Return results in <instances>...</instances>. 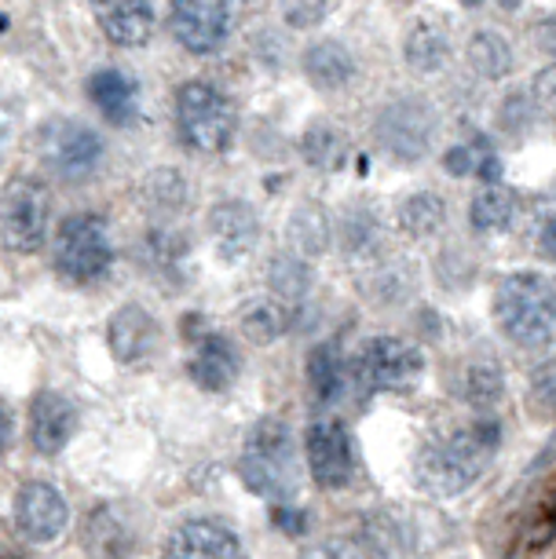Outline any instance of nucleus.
<instances>
[{
	"instance_id": "obj_43",
	"label": "nucleus",
	"mask_w": 556,
	"mask_h": 559,
	"mask_svg": "<svg viewBox=\"0 0 556 559\" xmlns=\"http://www.w3.org/2000/svg\"><path fill=\"white\" fill-rule=\"evenodd\" d=\"M12 439H15V414H12V406L0 399V453H8Z\"/></svg>"
},
{
	"instance_id": "obj_15",
	"label": "nucleus",
	"mask_w": 556,
	"mask_h": 559,
	"mask_svg": "<svg viewBox=\"0 0 556 559\" xmlns=\"http://www.w3.org/2000/svg\"><path fill=\"white\" fill-rule=\"evenodd\" d=\"M191 341V358H187V373H191V381L202 388V392H227L230 384L238 381V373H242V358H238V347L227 341L224 333H194L187 336Z\"/></svg>"
},
{
	"instance_id": "obj_24",
	"label": "nucleus",
	"mask_w": 556,
	"mask_h": 559,
	"mask_svg": "<svg viewBox=\"0 0 556 559\" xmlns=\"http://www.w3.org/2000/svg\"><path fill=\"white\" fill-rule=\"evenodd\" d=\"M140 202L154 219H180L194 202V187L180 168H154L140 183Z\"/></svg>"
},
{
	"instance_id": "obj_21",
	"label": "nucleus",
	"mask_w": 556,
	"mask_h": 559,
	"mask_svg": "<svg viewBox=\"0 0 556 559\" xmlns=\"http://www.w3.org/2000/svg\"><path fill=\"white\" fill-rule=\"evenodd\" d=\"M99 29L118 48H143L154 37L151 0H96Z\"/></svg>"
},
{
	"instance_id": "obj_38",
	"label": "nucleus",
	"mask_w": 556,
	"mask_h": 559,
	"mask_svg": "<svg viewBox=\"0 0 556 559\" xmlns=\"http://www.w3.org/2000/svg\"><path fill=\"white\" fill-rule=\"evenodd\" d=\"M300 559H366V552L359 545L344 542V537H338V542H315L300 552Z\"/></svg>"
},
{
	"instance_id": "obj_13",
	"label": "nucleus",
	"mask_w": 556,
	"mask_h": 559,
	"mask_svg": "<svg viewBox=\"0 0 556 559\" xmlns=\"http://www.w3.org/2000/svg\"><path fill=\"white\" fill-rule=\"evenodd\" d=\"M67 520H70V509L62 501V493L51 487V483H26L15 498V526L26 542H37V545H48L67 531Z\"/></svg>"
},
{
	"instance_id": "obj_7",
	"label": "nucleus",
	"mask_w": 556,
	"mask_h": 559,
	"mask_svg": "<svg viewBox=\"0 0 556 559\" xmlns=\"http://www.w3.org/2000/svg\"><path fill=\"white\" fill-rule=\"evenodd\" d=\"M51 194L34 176H15L0 191V238L19 257H34L48 238Z\"/></svg>"
},
{
	"instance_id": "obj_23",
	"label": "nucleus",
	"mask_w": 556,
	"mask_h": 559,
	"mask_svg": "<svg viewBox=\"0 0 556 559\" xmlns=\"http://www.w3.org/2000/svg\"><path fill=\"white\" fill-rule=\"evenodd\" d=\"M403 59L406 67L422 78H436L450 67L454 59V40H450V29L439 23V19H422L403 40Z\"/></svg>"
},
{
	"instance_id": "obj_45",
	"label": "nucleus",
	"mask_w": 556,
	"mask_h": 559,
	"mask_svg": "<svg viewBox=\"0 0 556 559\" xmlns=\"http://www.w3.org/2000/svg\"><path fill=\"white\" fill-rule=\"evenodd\" d=\"M501 8H520V0H501Z\"/></svg>"
},
{
	"instance_id": "obj_40",
	"label": "nucleus",
	"mask_w": 556,
	"mask_h": 559,
	"mask_svg": "<svg viewBox=\"0 0 556 559\" xmlns=\"http://www.w3.org/2000/svg\"><path fill=\"white\" fill-rule=\"evenodd\" d=\"M476 165H480V154L472 151V146H450L443 154V168L450 176H469V173H476Z\"/></svg>"
},
{
	"instance_id": "obj_22",
	"label": "nucleus",
	"mask_w": 556,
	"mask_h": 559,
	"mask_svg": "<svg viewBox=\"0 0 556 559\" xmlns=\"http://www.w3.org/2000/svg\"><path fill=\"white\" fill-rule=\"evenodd\" d=\"M333 238H338V246L348 260H374L385 246L381 216L363 202L344 205L341 216L333 219Z\"/></svg>"
},
{
	"instance_id": "obj_37",
	"label": "nucleus",
	"mask_w": 556,
	"mask_h": 559,
	"mask_svg": "<svg viewBox=\"0 0 556 559\" xmlns=\"http://www.w3.org/2000/svg\"><path fill=\"white\" fill-rule=\"evenodd\" d=\"M279 12H282V23L304 34V29H315V26L327 23L330 0H282Z\"/></svg>"
},
{
	"instance_id": "obj_47",
	"label": "nucleus",
	"mask_w": 556,
	"mask_h": 559,
	"mask_svg": "<svg viewBox=\"0 0 556 559\" xmlns=\"http://www.w3.org/2000/svg\"><path fill=\"white\" fill-rule=\"evenodd\" d=\"M227 4H253V0H227Z\"/></svg>"
},
{
	"instance_id": "obj_18",
	"label": "nucleus",
	"mask_w": 556,
	"mask_h": 559,
	"mask_svg": "<svg viewBox=\"0 0 556 559\" xmlns=\"http://www.w3.org/2000/svg\"><path fill=\"white\" fill-rule=\"evenodd\" d=\"M78 431V409L59 392H37L29 403V442L40 457H59Z\"/></svg>"
},
{
	"instance_id": "obj_3",
	"label": "nucleus",
	"mask_w": 556,
	"mask_h": 559,
	"mask_svg": "<svg viewBox=\"0 0 556 559\" xmlns=\"http://www.w3.org/2000/svg\"><path fill=\"white\" fill-rule=\"evenodd\" d=\"M242 483L253 493L268 501H286L297 490L300 479V461H297V442L286 420L264 417L257 420L253 431L246 436L242 461H238Z\"/></svg>"
},
{
	"instance_id": "obj_41",
	"label": "nucleus",
	"mask_w": 556,
	"mask_h": 559,
	"mask_svg": "<svg viewBox=\"0 0 556 559\" xmlns=\"http://www.w3.org/2000/svg\"><path fill=\"white\" fill-rule=\"evenodd\" d=\"M531 392H534V403L542 399V417L553 414V362L542 366V384L531 381Z\"/></svg>"
},
{
	"instance_id": "obj_19",
	"label": "nucleus",
	"mask_w": 556,
	"mask_h": 559,
	"mask_svg": "<svg viewBox=\"0 0 556 559\" xmlns=\"http://www.w3.org/2000/svg\"><path fill=\"white\" fill-rule=\"evenodd\" d=\"M81 548L88 559H129L135 548L132 520L118 504H96L81 523Z\"/></svg>"
},
{
	"instance_id": "obj_2",
	"label": "nucleus",
	"mask_w": 556,
	"mask_h": 559,
	"mask_svg": "<svg viewBox=\"0 0 556 559\" xmlns=\"http://www.w3.org/2000/svg\"><path fill=\"white\" fill-rule=\"evenodd\" d=\"M495 322L517 347L539 352L556 333V293L542 271H512L495 289Z\"/></svg>"
},
{
	"instance_id": "obj_16",
	"label": "nucleus",
	"mask_w": 556,
	"mask_h": 559,
	"mask_svg": "<svg viewBox=\"0 0 556 559\" xmlns=\"http://www.w3.org/2000/svg\"><path fill=\"white\" fill-rule=\"evenodd\" d=\"M165 559H249L242 537L216 520H187L173 531Z\"/></svg>"
},
{
	"instance_id": "obj_27",
	"label": "nucleus",
	"mask_w": 556,
	"mask_h": 559,
	"mask_svg": "<svg viewBox=\"0 0 556 559\" xmlns=\"http://www.w3.org/2000/svg\"><path fill=\"white\" fill-rule=\"evenodd\" d=\"M242 333L253 344H275L293 330V308L289 300L275 297V293H264V297H253L242 304Z\"/></svg>"
},
{
	"instance_id": "obj_5",
	"label": "nucleus",
	"mask_w": 556,
	"mask_h": 559,
	"mask_svg": "<svg viewBox=\"0 0 556 559\" xmlns=\"http://www.w3.org/2000/svg\"><path fill=\"white\" fill-rule=\"evenodd\" d=\"M439 140V110L422 92H400L385 99L374 118V143L400 165H417L433 154Z\"/></svg>"
},
{
	"instance_id": "obj_1",
	"label": "nucleus",
	"mask_w": 556,
	"mask_h": 559,
	"mask_svg": "<svg viewBox=\"0 0 556 559\" xmlns=\"http://www.w3.org/2000/svg\"><path fill=\"white\" fill-rule=\"evenodd\" d=\"M498 442V420H476L469 428L428 439L417 453V487H425L436 498H458L484 476Z\"/></svg>"
},
{
	"instance_id": "obj_6",
	"label": "nucleus",
	"mask_w": 556,
	"mask_h": 559,
	"mask_svg": "<svg viewBox=\"0 0 556 559\" xmlns=\"http://www.w3.org/2000/svg\"><path fill=\"white\" fill-rule=\"evenodd\" d=\"M114 267V241L107 224L92 213L67 216L56 230V271L67 282L92 286L103 282Z\"/></svg>"
},
{
	"instance_id": "obj_10",
	"label": "nucleus",
	"mask_w": 556,
	"mask_h": 559,
	"mask_svg": "<svg viewBox=\"0 0 556 559\" xmlns=\"http://www.w3.org/2000/svg\"><path fill=\"white\" fill-rule=\"evenodd\" d=\"M169 26L191 56H216L230 34V4L227 0H169Z\"/></svg>"
},
{
	"instance_id": "obj_46",
	"label": "nucleus",
	"mask_w": 556,
	"mask_h": 559,
	"mask_svg": "<svg viewBox=\"0 0 556 559\" xmlns=\"http://www.w3.org/2000/svg\"><path fill=\"white\" fill-rule=\"evenodd\" d=\"M461 4H465V8H476V4H480V0H461Z\"/></svg>"
},
{
	"instance_id": "obj_36",
	"label": "nucleus",
	"mask_w": 556,
	"mask_h": 559,
	"mask_svg": "<svg viewBox=\"0 0 556 559\" xmlns=\"http://www.w3.org/2000/svg\"><path fill=\"white\" fill-rule=\"evenodd\" d=\"M411 289H414V267L406 260L381 263L370 274V297L377 304H400L411 297Z\"/></svg>"
},
{
	"instance_id": "obj_9",
	"label": "nucleus",
	"mask_w": 556,
	"mask_h": 559,
	"mask_svg": "<svg viewBox=\"0 0 556 559\" xmlns=\"http://www.w3.org/2000/svg\"><path fill=\"white\" fill-rule=\"evenodd\" d=\"M103 135L85 121H51L40 129V157L67 183H85L103 165Z\"/></svg>"
},
{
	"instance_id": "obj_32",
	"label": "nucleus",
	"mask_w": 556,
	"mask_h": 559,
	"mask_svg": "<svg viewBox=\"0 0 556 559\" xmlns=\"http://www.w3.org/2000/svg\"><path fill=\"white\" fill-rule=\"evenodd\" d=\"M184 257H187V241L173 227H151L140 241V260L157 278H180Z\"/></svg>"
},
{
	"instance_id": "obj_33",
	"label": "nucleus",
	"mask_w": 556,
	"mask_h": 559,
	"mask_svg": "<svg viewBox=\"0 0 556 559\" xmlns=\"http://www.w3.org/2000/svg\"><path fill=\"white\" fill-rule=\"evenodd\" d=\"M308 384H311V392L322 399V403H333V399L344 395V384H348V366H344V358H341V352L333 344L311 347Z\"/></svg>"
},
{
	"instance_id": "obj_44",
	"label": "nucleus",
	"mask_w": 556,
	"mask_h": 559,
	"mask_svg": "<svg viewBox=\"0 0 556 559\" xmlns=\"http://www.w3.org/2000/svg\"><path fill=\"white\" fill-rule=\"evenodd\" d=\"M542 257L553 260V216H545L542 224Z\"/></svg>"
},
{
	"instance_id": "obj_39",
	"label": "nucleus",
	"mask_w": 556,
	"mask_h": 559,
	"mask_svg": "<svg viewBox=\"0 0 556 559\" xmlns=\"http://www.w3.org/2000/svg\"><path fill=\"white\" fill-rule=\"evenodd\" d=\"M257 45H253V51H257V59H264V67L268 70H279L282 67V59H286V40H282L275 29H260V34L253 37Z\"/></svg>"
},
{
	"instance_id": "obj_30",
	"label": "nucleus",
	"mask_w": 556,
	"mask_h": 559,
	"mask_svg": "<svg viewBox=\"0 0 556 559\" xmlns=\"http://www.w3.org/2000/svg\"><path fill=\"white\" fill-rule=\"evenodd\" d=\"M458 392L465 399L469 406L476 409H490L501 403L506 395V373H501L498 358L490 355H476L461 366V377H458Z\"/></svg>"
},
{
	"instance_id": "obj_29",
	"label": "nucleus",
	"mask_w": 556,
	"mask_h": 559,
	"mask_svg": "<svg viewBox=\"0 0 556 559\" xmlns=\"http://www.w3.org/2000/svg\"><path fill=\"white\" fill-rule=\"evenodd\" d=\"M395 224H400L403 235L414 238V241L436 238L439 230L447 227V202H443V194H436V191L406 194L403 202H400V209H395Z\"/></svg>"
},
{
	"instance_id": "obj_26",
	"label": "nucleus",
	"mask_w": 556,
	"mask_h": 559,
	"mask_svg": "<svg viewBox=\"0 0 556 559\" xmlns=\"http://www.w3.org/2000/svg\"><path fill=\"white\" fill-rule=\"evenodd\" d=\"M348 151H352L348 132H344V124L330 118H315L300 132V157L315 173H341L344 162H348Z\"/></svg>"
},
{
	"instance_id": "obj_8",
	"label": "nucleus",
	"mask_w": 556,
	"mask_h": 559,
	"mask_svg": "<svg viewBox=\"0 0 556 559\" xmlns=\"http://www.w3.org/2000/svg\"><path fill=\"white\" fill-rule=\"evenodd\" d=\"M422 373H425L422 347L400 341V336H374L359 352V358H355V388L363 395L403 392Z\"/></svg>"
},
{
	"instance_id": "obj_34",
	"label": "nucleus",
	"mask_w": 556,
	"mask_h": 559,
	"mask_svg": "<svg viewBox=\"0 0 556 559\" xmlns=\"http://www.w3.org/2000/svg\"><path fill=\"white\" fill-rule=\"evenodd\" d=\"M311 260L297 257V252H279V257H271L268 263V282H271V293L282 300H300L308 297L311 289Z\"/></svg>"
},
{
	"instance_id": "obj_28",
	"label": "nucleus",
	"mask_w": 556,
	"mask_h": 559,
	"mask_svg": "<svg viewBox=\"0 0 556 559\" xmlns=\"http://www.w3.org/2000/svg\"><path fill=\"white\" fill-rule=\"evenodd\" d=\"M465 59L476 78L484 81H506L512 67H517V56H512V45L506 34H498V29H476V34L469 37L465 45Z\"/></svg>"
},
{
	"instance_id": "obj_11",
	"label": "nucleus",
	"mask_w": 556,
	"mask_h": 559,
	"mask_svg": "<svg viewBox=\"0 0 556 559\" xmlns=\"http://www.w3.org/2000/svg\"><path fill=\"white\" fill-rule=\"evenodd\" d=\"M308 468L319 490H344L355 476V442L341 420H315L304 439Z\"/></svg>"
},
{
	"instance_id": "obj_25",
	"label": "nucleus",
	"mask_w": 556,
	"mask_h": 559,
	"mask_svg": "<svg viewBox=\"0 0 556 559\" xmlns=\"http://www.w3.org/2000/svg\"><path fill=\"white\" fill-rule=\"evenodd\" d=\"M289 252H297L304 260H315L333 246V216L327 205L319 202H297L286 224Z\"/></svg>"
},
{
	"instance_id": "obj_12",
	"label": "nucleus",
	"mask_w": 556,
	"mask_h": 559,
	"mask_svg": "<svg viewBox=\"0 0 556 559\" xmlns=\"http://www.w3.org/2000/svg\"><path fill=\"white\" fill-rule=\"evenodd\" d=\"M205 230L216 257L227 263L246 260L260 246V213L242 198H224L205 213Z\"/></svg>"
},
{
	"instance_id": "obj_14",
	"label": "nucleus",
	"mask_w": 556,
	"mask_h": 559,
	"mask_svg": "<svg viewBox=\"0 0 556 559\" xmlns=\"http://www.w3.org/2000/svg\"><path fill=\"white\" fill-rule=\"evenodd\" d=\"M107 344L121 366H143L162 344V325L143 304H121L107 322Z\"/></svg>"
},
{
	"instance_id": "obj_20",
	"label": "nucleus",
	"mask_w": 556,
	"mask_h": 559,
	"mask_svg": "<svg viewBox=\"0 0 556 559\" xmlns=\"http://www.w3.org/2000/svg\"><path fill=\"white\" fill-rule=\"evenodd\" d=\"M85 88H88L92 107L99 110V118L107 124L125 129V124H132L140 118V84H135L132 73H125L118 67H99V70H92Z\"/></svg>"
},
{
	"instance_id": "obj_17",
	"label": "nucleus",
	"mask_w": 556,
	"mask_h": 559,
	"mask_svg": "<svg viewBox=\"0 0 556 559\" xmlns=\"http://www.w3.org/2000/svg\"><path fill=\"white\" fill-rule=\"evenodd\" d=\"M300 67H304V78H308L311 88L327 92V96H338V92L352 88L355 78H359V62H355L352 48L333 37H322L304 48Z\"/></svg>"
},
{
	"instance_id": "obj_4",
	"label": "nucleus",
	"mask_w": 556,
	"mask_h": 559,
	"mask_svg": "<svg viewBox=\"0 0 556 559\" xmlns=\"http://www.w3.org/2000/svg\"><path fill=\"white\" fill-rule=\"evenodd\" d=\"M176 132H180L187 151L194 154H227L238 135V110L216 84L184 81L176 88Z\"/></svg>"
},
{
	"instance_id": "obj_35",
	"label": "nucleus",
	"mask_w": 556,
	"mask_h": 559,
	"mask_svg": "<svg viewBox=\"0 0 556 559\" xmlns=\"http://www.w3.org/2000/svg\"><path fill=\"white\" fill-rule=\"evenodd\" d=\"M534 121H539V103H534V96L528 88H512L498 99L495 124L506 140H520V135H528L534 129Z\"/></svg>"
},
{
	"instance_id": "obj_42",
	"label": "nucleus",
	"mask_w": 556,
	"mask_h": 559,
	"mask_svg": "<svg viewBox=\"0 0 556 559\" xmlns=\"http://www.w3.org/2000/svg\"><path fill=\"white\" fill-rule=\"evenodd\" d=\"M271 523L282 526L286 534H304V531H308V515H304L300 509H275V512H271Z\"/></svg>"
},
{
	"instance_id": "obj_31",
	"label": "nucleus",
	"mask_w": 556,
	"mask_h": 559,
	"mask_svg": "<svg viewBox=\"0 0 556 559\" xmlns=\"http://www.w3.org/2000/svg\"><path fill=\"white\" fill-rule=\"evenodd\" d=\"M517 213H520V198L517 191H509V187H487V191H480L472 198L469 205V227L476 230V235H501V230H509L517 224Z\"/></svg>"
}]
</instances>
